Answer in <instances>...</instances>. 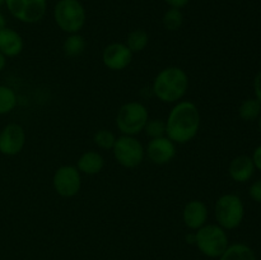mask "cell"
Returning a JSON list of instances; mask_svg holds the SVG:
<instances>
[{
    "mask_svg": "<svg viewBox=\"0 0 261 260\" xmlns=\"http://www.w3.org/2000/svg\"><path fill=\"white\" fill-rule=\"evenodd\" d=\"M200 125L198 106L191 101H180L171 109L166 120V137L173 143L186 144L198 135Z\"/></svg>",
    "mask_w": 261,
    "mask_h": 260,
    "instance_id": "1",
    "label": "cell"
},
{
    "mask_svg": "<svg viewBox=\"0 0 261 260\" xmlns=\"http://www.w3.org/2000/svg\"><path fill=\"white\" fill-rule=\"evenodd\" d=\"M189 88V76L178 66H167L155 75L153 81V94L165 103H177Z\"/></svg>",
    "mask_w": 261,
    "mask_h": 260,
    "instance_id": "2",
    "label": "cell"
},
{
    "mask_svg": "<svg viewBox=\"0 0 261 260\" xmlns=\"http://www.w3.org/2000/svg\"><path fill=\"white\" fill-rule=\"evenodd\" d=\"M86 9L79 0H59L54 7V19L63 32L79 33L86 24Z\"/></svg>",
    "mask_w": 261,
    "mask_h": 260,
    "instance_id": "3",
    "label": "cell"
},
{
    "mask_svg": "<svg viewBox=\"0 0 261 260\" xmlns=\"http://www.w3.org/2000/svg\"><path fill=\"white\" fill-rule=\"evenodd\" d=\"M195 245L206 257L218 259L229 246L228 235L218 224H204L196 229Z\"/></svg>",
    "mask_w": 261,
    "mask_h": 260,
    "instance_id": "4",
    "label": "cell"
},
{
    "mask_svg": "<svg viewBox=\"0 0 261 260\" xmlns=\"http://www.w3.org/2000/svg\"><path fill=\"white\" fill-rule=\"evenodd\" d=\"M214 216L218 226L229 231L240 227L245 218V204L236 194H223L214 205Z\"/></svg>",
    "mask_w": 261,
    "mask_h": 260,
    "instance_id": "5",
    "label": "cell"
},
{
    "mask_svg": "<svg viewBox=\"0 0 261 260\" xmlns=\"http://www.w3.org/2000/svg\"><path fill=\"white\" fill-rule=\"evenodd\" d=\"M148 120H149V112L147 107L140 102L133 101L120 107L115 122L122 135L135 137L144 132Z\"/></svg>",
    "mask_w": 261,
    "mask_h": 260,
    "instance_id": "6",
    "label": "cell"
},
{
    "mask_svg": "<svg viewBox=\"0 0 261 260\" xmlns=\"http://www.w3.org/2000/svg\"><path fill=\"white\" fill-rule=\"evenodd\" d=\"M114 157L125 168H135L145 157V148L139 139L132 135H120L112 147Z\"/></svg>",
    "mask_w": 261,
    "mask_h": 260,
    "instance_id": "7",
    "label": "cell"
},
{
    "mask_svg": "<svg viewBox=\"0 0 261 260\" xmlns=\"http://www.w3.org/2000/svg\"><path fill=\"white\" fill-rule=\"evenodd\" d=\"M5 7L17 20L35 24L45 17L47 0H5Z\"/></svg>",
    "mask_w": 261,
    "mask_h": 260,
    "instance_id": "8",
    "label": "cell"
},
{
    "mask_svg": "<svg viewBox=\"0 0 261 260\" xmlns=\"http://www.w3.org/2000/svg\"><path fill=\"white\" fill-rule=\"evenodd\" d=\"M53 186L56 193L63 198H73L82 188V175L76 166L65 165L55 171Z\"/></svg>",
    "mask_w": 261,
    "mask_h": 260,
    "instance_id": "9",
    "label": "cell"
},
{
    "mask_svg": "<svg viewBox=\"0 0 261 260\" xmlns=\"http://www.w3.org/2000/svg\"><path fill=\"white\" fill-rule=\"evenodd\" d=\"M25 144V132L19 124H8L0 130V153L8 157L19 154Z\"/></svg>",
    "mask_w": 261,
    "mask_h": 260,
    "instance_id": "10",
    "label": "cell"
},
{
    "mask_svg": "<svg viewBox=\"0 0 261 260\" xmlns=\"http://www.w3.org/2000/svg\"><path fill=\"white\" fill-rule=\"evenodd\" d=\"M102 61H103V65L110 70H124L132 64L133 53L127 47L126 43H110L102 53Z\"/></svg>",
    "mask_w": 261,
    "mask_h": 260,
    "instance_id": "11",
    "label": "cell"
},
{
    "mask_svg": "<svg viewBox=\"0 0 261 260\" xmlns=\"http://www.w3.org/2000/svg\"><path fill=\"white\" fill-rule=\"evenodd\" d=\"M145 155L154 165H166L175 158L176 143L166 135L150 139L145 148Z\"/></svg>",
    "mask_w": 261,
    "mask_h": 260,
    "instance_id": "12",
    "label": "cell"
},
{
    "mask_svg": "<svg viewBox=\"0 0 261 260\" xmlns=\"http://www.w3.org/2000/svg\"><path fill=\"white\" fill-rule=\"evenodd\" d=\"M209 217L208 206L201 200H191L186 203L182 211V219L189 229L196 231L206 224Z\"/></svg>",
    "mask_w": 261,
    "mask_h": 260,
    "instance_id": "13",
    "label": "cell"
},
{
    "mask_svg": "<svg viewBox=\"0 0 261 260\" xmlns=\"http://www.w3.org/2000/svg\"><path fill=\"white\" fill-rule=\"evenodd\" d=\"M255 168L254 161L250 155L241 154L234 157L231 161L228 167V173L233 181L239 184H245L252 178L255 175Z\"/></svg>",
    "mask_w": 261,
    "mask_h": 260,
    "instance_id": "14",
    "label": "cell"
},
{
    "mask_svg": "<svg viewBox=\"0 0 261 260\" xmlns=\"http://www.w3.org/2000/svg\"><path fill=\"white\" fill-rule=\"evenodd\" d=\"M24 47V42L19 33L15 30L5 27L0 30V53L5 58H15Z\"/></svg>",
    "mask_w": 261,
    "mask_h": 260,
    "instance_id": "15",
    "label": "cell"
},
{
    "mask_svg": "<svg viewBox=\"0 0 261 260\" xmlns=\"http://www.w3.org/2000/svg\"><path fill=\"white\" fill-rule=\"evenodd\" d=\"M103 166V155L101 153L96 152V150H87V152H84L78 158V162H76V168L79 170V172L89 176L97 175V173L101 172Z\"/></svg>",
    "mask_w": 261,
    "mask_h": 260,
    "instance_id": "16",
    "label": "cell"
},
{
    "mask_svg": "<svg viewBox=\"0 0 261 260\" xmlns=\"http://www.w3.org/2000/svg\"><path fill=\"white\" fill-rule=\"evenodd\" d=\"M218 260H257L254 250L246 244L236 242L227 247L226 251L218 257Z\"/></svg>",
    "mask_w": 261,
    "mask_h": 260,
    "instance_id": "17",
    "label": "cell"
},
{
    "mask_svg": "<svg viewBox=\"0 0 261 260\" xmlns=\"http://www.w3.org/2000/svg\"><path fill=\"white\" fill-rule=\"evenodd\" d=\"M86 50V40L79 33H71L63 43V53L66 58H78Z\"/></svg>",
    "mask_w": 261,
    "mask_h": 260,
    "instance_id": "18",
    "label": "cell"
},
{
    "mask_svg": "<svg viewBox=\"0 0 261 260\" xmlns=\"http://www.w3.org/2000/svg\"><path fill=\"white\" fill-rule=\"evenodd\" d=\"M261 114V103L256 98H247L240 105L239 116L244 121H256Z\"/></svg>",
    "mask_w": 261,
    "mask_h": 260,
    "instance_id": "19",
    "label": "cell"
},
{
    "mask_svg": "<svg viewBox=\"0 0 261 260\" xmlns=\"http://www.w3.org/2000/svg\"><path fill=\"white\" fill-rule=\"evenodd\" d=\"M148 43H149V35L144 30H140V28L139 30H134L127 35L126 46L133 54L145 50Z\"/></svg>",
    "mask_w": 261,
    "mask_h": 260,
    "instance_id": "20",
    "label": "cell"
},
{
    "mask_svg": "<svg viewBox=\"0 0 261 260\" xmlns=\"http://www.w3.org/2000/svg\"><path fill=\"white\" fill-rule=\"evenodd\" d=\"M17 94L10 87L0 84V115H7L12 112L17 106Z\"/></svg>",
    "mask_w": 261,
    "mask_h": 260,
    "instance_id": "21",
    "label": "cell"
},
{
    "mask_svg": "<svg viewBox=\"0 0 261 260\" xmlns=\"http://www.w3.org/2000/svg\"><path fill=\"white\" fill-rule=\"evenodd\" d=\"M184 23V13L177 8H168L163 14L162 24L167 31H178Z\"/></svg>",
    "mask_w": 261,
    "mask_h": 260,
    "instance_id": "22",
    "label": "cell"
},
{
    "mask_svg": "<svg viewBox=\"0 0 261 260\" xmlns=\"http://www.w3.org/2000/svg\"><path fill=\"white\" fill-rule=\"evenodd\" d=\"M94 144L97 145L98 148L105 150L112 149L115 144V140H116V137L114 135V133L110 132L107 129H101L94 134L93 137Z\"/></svg>",
    "mask_w": 261,
    "mask_h": 260,
    "instance_id": "23",
    "label": "cell"
},
{
    "mask_svg": "<svg viewBox=\"0 0 261 260\" xmlns=\"http://www.w3.org/2000/svg\"><path fill=\"white\" fill-rule=\"evenodd\" d=\"M144 132L147 137H149L150 139L163 137V135H166V121L160 119L148 120L147 125L144 127Z\"/></svg>",
    "mask_w": 261,
    "mask_h": 260,
    "instance_id": "24",
    "label": "cell"
},
{
    "mask_svg": "<svg viewBox=\"0 0 261 260\" xmlns=\"http://www.w3.org/2000/svg\"><path fill=\"white\" fill-rule=\"evenodd\" d=\"M249 195L254 201H256V203H261V178L260 180L254 181V183L250 185Z\"/></svg>",
    "mask_w": 261,
    "mask_h": 260,
    "instance_id": "25",
    "label": "cell"
},
{
    "mask_svg": "<svg viewBox=\"0 0 261 260\" xmlns=\"http://www.w3.org/2000/svg\"><path fill=\"white\" fill-rule=\"evenodd\" d=\"M254 93L255 98L261 103V70L256 74L254 79Z\"/></svg>",
    "mask_w": 261,
    "mask_h": 260,
    "instance_id": "26",
    "label": "cell"
},
{
    "mask_svg": "<svg viewBox=\"0 0 261 260\" xmlns=\"http://www.w3.org/2000/svg\"><path fill=\"white\" fill-rule=\"evenodd\" d=\"M251 158H252V161H254L255 168L261 171V144L259 145V147L255 148V150H254V153H252Z\"/></svg>",
    "mask_w": 261,
    "mask_h": 260,
    "instance_id": "27",
    "label": "cell"
},
{
    "mask_svg": "<svg viewBox=\"0 0 261 260\" xmlns=\"http://www.w3.org/2000/svg\"><path fill=\"white\" fill-rule=\"evenodd\" d=\"M166 4L170 8H177V9H182L184 7L190 3V0H165Z\"/></svg>",
    "mask_w": 261,
    "mask_h": 260,
    "instance_id": "28",
    "label": "cell"
},
{
    "mask_svg": "<svg viewBox=\"0 0 261 260\" xmlns=\"http://www.w3.org/2000/svg\"><path fill=\"white\" fill-rule=\"evenodd\" d=\"M5 65H7V58L0 53V73L5 69Z\"/></svg>",
    "mask_w": 261,
    "mask_h": 260,
    "instance_id": "29",
    "label": "cell"
},
{
    "mask_svg": "<svg viewBox=\"0 0 261 260\" xmlns=\"http://www.w3.org/2000/svg\"><path fill=\"white\" fill-rule=\"evenodd\" d=\"M7 27V19H5V15L0 12V30Z\"/></svg>",
    "mask_w": 261,
    "mask_h": 260,
    "instance_id": "30",
    "label": "cell"
},
{
    "mask_svg": "<svg viewBox=\"0 0 261 260\" xmlns=\"http://www.w3.org/2000/svg\"><path fill=\"white\" fill-rule=\"evenodd\" d=\"M186 241H188V244L195 245V233H188V235H186Z\"/></svg>",
    "mask_w": 261,
    "mask_h": 260,
    "instance_id": "31",
    "label": "cell"
},
{
    "mask_svg": "<svg viewBox=\"0 0 261 260\" xmlns=\"http://www.w3.org/2000/svg\"><path fill=\"white\" fill-rule=\"evenodd\" d=\"M257 126H259V130H260V134H261V114H260L259 119H257Z\"/></svg>",
    "mask_w": 261,
    "mask_h": 260,
    "instance_id": "32",
    "label": "cell"
},
{
    "mask_svg": "<svg viewBox=\"0 0 261 260\" xmlns=\"http://www.w3.org/2000/svg\"><path fill=\"white\" fill-rule=\"evenodd\" d=\"M3 5H5V0H0V8H2Z\"/></svg>",
    "mask_w": 261,
    "mask_h": 260,
    "instance_id": "33",
    "label": "cell"
}]
</instances>
